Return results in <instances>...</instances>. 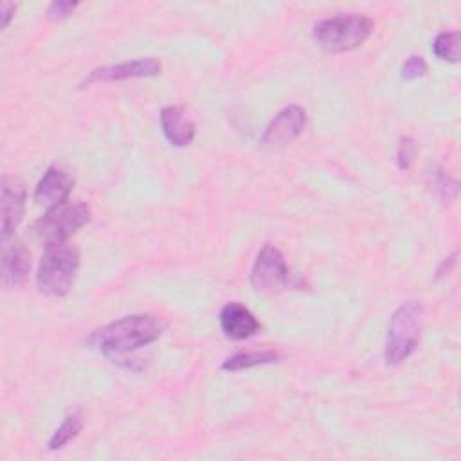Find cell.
<instances>
[{
  "instance_id": "cell-1",
  "label": "cell",
  "mask_w": 461,
  "mask_h": 461,
  "mask_svg": "<svg viewBox=\"0 0 461 461\" xmlns=\"http://www.w3.org/2000/svg\"><path fill=\"white\" fill-rule=\"evenodd\" d=\"M167 328V322L151 313H133L112 321L90 333L86 342L104 357L117 360L122 355L155 342Z\"/></svg>"
},
{
  "instance_id": "cell-2",
  "label": "cell",
  "mask_w": 461,
  "mask_h": 461,
  "mask_svg": "<svg viewBox=\"0 0 461 461\" xmlns=\"http://www.w3.org/2000/svg\"><path fill=\"white\" fill-rule=\"evenodd\" d=\"M375 23L369 16L358 13H340L319 20L313 25V40L331 54L348 52L360 47L373 32Z\"/></svg>"
},
{
  "instance_id": "cell-3",
  "label": "cell",
  "mask_w": 461,
  "mask_h": 461,
  "mask_svg": "<svg viewBox=\"0 0 461 461\" xmlns=\"http://www.w3.org/2000/svg\"><path fill=\"white\" fill-rule=\"evenodd\" d=\"M423 319L425 308L420 301H407L394 310L384 348V358L389 366H398L414 353L421 337Z\"/></svg>"
},
{
  "instance_id": "cell-4",
  "label": "cell",
  "mask_w": 461,
  "mask_h": 461,
  "mask_svg": "<svg viewBox=\"0 0 461 461\" xmlns=\"http://www.w3.org/2000/svg\"><path fill=\"white\" fill-rule=\"evenodd\" d=\"M79 270V250L74 245L61 243L45 247L36 272V285L41 294L59 299L68 294Z\"/></svg>"
},
{
  "instance_id": "cell-5",
  "label": "cell",
  "mask_w": 461,
  "mask_h": 461,
  "mask_svg": "<svg viewBox=\"0 0 461 461\" xmlns=\"http://www.w3.org/2000/svg\"><path fill=\"white\" fill-rule=\"evenodd\" d=\"M92 220V209L88 203L77 202H65L52 209L34 221L32 234L38 241L45 247L67 243V240L85 227Z\"/></svg>"
},
{
  "instance_id": "cell-6",
  "label": "cell",
  "mask_w": 461,
  "mask_h": 461,
  "mask_svg": "<svg viewBox=\"0 0 461 461\" xmlns=\"http://www.w3.org/2000/svg\"><path fill=\"white\" fill-rule=\"evenodd\" d=\"M250 285L261 294H277L290 285V270L274 245H265L252 265Z\"/></svg>"
},
{
  "instance_id": "cell-7",
  "label": "cell",
  "mask_w": 461,
  "mask_h": 461,
  "mask_svg": "<svg viewBox=\"0 0 461 461\" xmlns=\"http://www.w3.org/2000/svg\"><path fill=\"white\" fill-rule=\"evenodd\" d=\"M160 59L155 56L137 58L130 61H121L115 65H104L97 67L88 72V76L83 79L81 86H88L92 83H106V81H124V79H135V77H151L160 74Z\"/></svg>"
},
{
  "instance_id": "cell-8",
  "label": "cell",
  "mask_w": 461,
  "mask_h": 461,
  "mask_svg": "<svg viewBox=\"0 0 461 461\" xmlns=\"http://www.w3.org/2000/svg\"><path fill=\"white\" fill-rule=\"evenodd\" d=\"M306 126V112L299 104H288L279 110L274 119L265 128L261 137L263 146L267 148H283L295 140Z\"/></svg>"
},
{
  "instance_id": "cell-9",
  "label": "cell",
  "mask_w": 461,
  "mask_h": 461,
  "mask_svg": "<svg viewBox=\"0 0 461 461\" xmlns=\"http://www.w3.org/2000/svg\"><path fill=\"white\" fill-rule=\"evenodd\" d=\"M72 187H74L72 175L58 166H50L36 184L34 202L38 205L52 209L56 205L68 202Z\"/></svg>"
},
{
  "instance_id": "cell-10",
  "label": "cell",
  "mask_w": 461,
  "mask_h": 461,
  "mask_svg": "<svg viewBox=\"0 0 461 461\" xmlns=\"http://www.w3.org/2000/svg\"><path fill=\"white\" fill-rule=\"evenodd\" d=\"M0 272L2 286L5 290L18 288L27 281L31 272V254L20 241L9 243L7 240H4Z\"/></svg>"
},
{
  "instance_id": "cell-11",
  "label": "cell",
  "mask_w": 461,
  "mask_h": 461,
  "mask_svg": "<svg viewBox=\"0 0 461 461\" xmlns=\"http://www.w3.org/2000/svg\"><path fill=\"white\" fill-rule=\"evenodd\" d=\"M220 328L227 339L245 340L254 337L261 330V324L247 306L232 301L220 312Z\"/></svg>"
},
{
  "instance_id": "cell-12",
  "label": "cell",
  "mask_w": 461,
  "mask_h": 461,
  "mask_svg": "<svg viewBox=\"0 0 461 461\" xmlns=\"http://www.w3.org/2000/svg\"><path fill=\"white\" fill-rule=\"evenodd\" d=\"M25 209V189L11 176L2 180V240H9L18 223L22 221Z\"/></svg>"
},
{
  "instance_id": "cell-13",
  "label": "cell",
  "mask_w": 461,
  "mask_h": 461,
  "mask_svg": "<svg viewBox=\"0 0 461 461\" xmlns=\"http://www.w3.org/2000/svg\"><path fill=\"white\" fill-rule=\"evenodd\" d=\"M160 128L169 144L176 148L189 146L196 135L194 122L180 106H164L160 112Z\"/></svg>"
},
{
  "instance_id": "cell-14",
  "label": "cell",
  "mask_w": 461,
  "mask_h": 461,
  "mask_svg": "<svg viewBox=\"0 0 461 461\" xmlns=\"http://www.w3.org/2000/svg\"><path fill=\"white\" fill-rule=\"evenodd\" d=\"M279 358H281V355L276 349L243 351V353H236V355L229 357L221 364V369H225V371H241V369H249V367H256V366H263V364H272V362H277Z\"/></svg>"
},
{
  "instance_id": "cell-15",
  "label": "cell",
  "mask_w": 461,
  "mask_h": 461,
  "mask_svg": "<svg viewBox=\"0 0 461 461\" xmlns=\"http://www.w3.org/2000/svg\"><path fill=\"white\" fill-rule=\"evenodd\" d=\"M83 430V418L79 412H72L68 414L61 425L52 432L47 447L49 450H59L63 448L68 441H72L79 432Z\"/></svg>"
},
{
  "instance_id": "cell-16",
  "label": "cell",
  "mask_w": 461,
  "mask_h": 461,
  "mask_svg": "<svg viewBox=\"0 0 461 461\" xmlns=\"http://www.w3.org/2000/svg\"><path fill=\"white\" fill-rule=\"evenodd\" d=\"M432 50L439 59L456 63L459 59V32L457 31L438 32L432 43Z\"/></svg>"
},
{
  "instance_id": "cell-17",
  "label": "cell",
  "mask_w": 461,
  "mask_h": 461,
  "mask_svg": "<svg viewBox=\"0 0 461 461\" xmlns=\"http://www.w3.org/2000/svg\"><path fill=\"white\" fill-rule=\"evenodd\" d=\"M427 72V61L423 59V56L420 54H411L405 63L402 65V70H400V76L402 79L405 81H412V79H418L421 76H425Z\"/></svg>"
},
{
  "instance_id": "cell-18",
  "label": "cell",
  "mask_w": 461,
  "mask_h": 461,
  "mask_svg": "<svg viewBox=\"0 0 461 461\" xmlns=\"http://www.w3.org/2000/svg\"><path fill=\"white\" fill-rule=\"evenodd\" d=\"M416 155V142L411 137H402L396 149V164L402 171H407Z\"/></svg>"
},
{
  "instance_id": "cell-19",
  "label": "cell",
  "mask_w": 461,
  "mask_h": 461,
  "mask_svg": "<svg viewBox=\"0 0 461 461\" xmlns=\"http://www.w3.org/2000/svg\"><path fill=\"white\" fill-rule=\"evenodd\" d=\"M77 2H68V0H56L49 5L47 9V16L49 20H63L67 16H70L76 9H77Z\"/></svg>"
},
{
  "instance_id": "cell-20",
  "label": "cell",
  "mask_w": 461,
  "mask_h": 461,
  "mask_svg": "<svg viewBox=\"0 0 461 461\" xmlns=\"http://www.w3.org/2000/svg\"><path fill=\"white\" fill-rule=\"evenodd\" d=\"M14 9H16L14 4H11V2H2L0 14H2V27H4V29L9 25V22H11L13 14H14Z\"/></svg>"
}]
</instances>
